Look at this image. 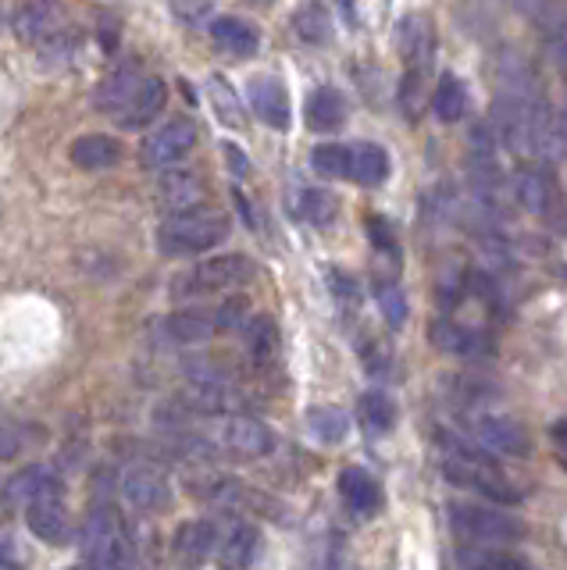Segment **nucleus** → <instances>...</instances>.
I'll use <instances>...</instances> for the list:
<instances>
[{"instance_id": "f257e3e1", "label": "nucleus", "mask_w": 567, "mask_h": 570, "mask_svg": "<svg viewBox=\"0 0 567 570\" xmlns=\"http://www.w3.org/2000/svg\"><path fill=\"white\" fill-rule=\"evenodd\" d=\"M82 560L90 570H144L139 549L133 542L129 524L115 507H94L79 531Z\"/></svg>"}, {"instance_id": "f03ea898", "label": "nucleus", "mask_w": 567, "mask_h": 570, "mask_svg": "<svg viewBox=\"0 0 567 570\" xmlns=\"http://www.w3.org/2000/svg\"><path fill=\"white\" fill-rule=\"evenodd\" d=\"M447 442V460H442V474H447L453 485L460 489H471L478 495H486V499H496V503H521V492L510 485V478L496 468V463L486 456V453H478L471 450V445L465 442H457V439H442Z\"/></svg>"}, {"instance_id": "7ed1b4c3", "label": "nucleus", "mask_w": 567, "mask_h": 570, "mask_svg": "<svg viewBox=\"0 0 567 570\" xmlns=\"http://www.w3.org/2000/svg\"><path fill=\"white\" fill-rule=\"evenodd\" d=\"M228 236V218L222 210H179L162 225L157 232V246L168 257H189V254H204V249H215Z\"/></svg>"}, {"instance_id": "20e7f679", "label": "nucleus", "mask_w": 567, "mask_h": 570, "mask_svg": "<svg viewBox=\"0 0 567 570\" xmlns=\"http://www.w3.org/2000/svg\"><path fill=\"white\" fill-rule=\"evenodd\" d=\"M450 528L465 546H510L525 534V524L496 507L482 503H450Z\"/></svg>"}, {"instance_id": "39448f33", "label": "nucleus", "mask_w": 567, "mask_h": 570, "mask_svg": "<svg viewBox=\"0 0 567 570\" xmlns=\"http://www.w3.org/2000/svg\"><path fill=\"white\" fill-rule=\"evenodd\" d=\"M403 40V82H400V104L407 115H414V107L424 94V82L432 76V61H436V36L429 18H407V26L400 32Z\"/></svg>"}, {"instance_id": "423d86ee", "label": "nucleus", "mask_w": 567, "mask_h": 570, "mask_svg": "<svg viewBox=\"0 0 567 570\" xmlns=\"http://www.w3.org/2000/svg\"><path fill=\"white\" fill-rule=\"evenodd\" d=\"M11 29L29 47H61L68 32V18L55 0H26V4L11 14Z\"/></svg>"}, {"instance_id": "0eeeda50", "label": "nucleus", "mask_w": 567, "mask_h": 570, "mask_svg": "<svg viewBox=\"0 0 567 570\" xmlns=\"http://www.w3.org/2000/svg\"><path fill=\"white\" fill-rule=\"evenodd\" d=\"M254 278V261L243 254H218L197 264L193 272L183 278V285H175L179 293H225L236 289V285Z\"/></svg>"}, {"instance_id": "6e6552de", "label": "nucleus", "mask_w": 567, "mask_h": 570, "mask_svg": "<svg viewBox=\"0 0 567 570\" xmlns=\"http://www.w3.org/2000/svg\"><path fill=\"white\" fill-rule=\"evenodd\" d=\"M193 147H197V125H193L189 118H172L162 125V129L144 139L139 160H144L147 171H162V168L179 165Z\"/></svg>"}, {"instance_id": "1a4fd4ad", "label": "nucleus", "mask_w": 567, "mask_h": 570, "mask_svg": "<svg viewBox=\"0 0 567 570\" xmlns=\"http://www.w3.org/2000/svg\"><path fill=\"white\" fill-rule=\"evenodd\" d=\"M489 129L496 142L514 154H531L528 147V132H531V97L521 94H504L492 100L489 111Z\"/></svg>"}, {"instance_id": "9d476101", "label": "nucleus", "mask_w": 567, "mask_h": 570, "mask_svg": "<svg viewBox=\"0 0 567 570\" xmlns=\"http://www.w3.org/2000/svg\"><path fill=\"white\" fill-rule=\"evenodd\" d=\"M183 406L193 414H236L239 392L215 371H197L183 389Z\"/></svg>"}, {"instance_id": "9b49d317", "label": "nucleus", "mask_w": 567, "mask_h": 570, "mask_svg": "<svg viewBox=\"0 0 567 570\" xmlns=\"http://www.w3.org/2000/svg\"><path fill=\"white\" fill-rule=\"evenodd\" d=\"M121 495H126L136 510L157 513L172 503V485L162 468H154V463H136V468L121 474Z\"/></svg>"}, {"instance_id": "f8f14e48", "label": "nucleus", "mask_w": 567, "mask_h": 570, "mask_svg": "<svg viewBox=\"0 0 567 570\" xmlns=\"http://www.w3.org/2000/svg\"><path fill=\"white\" fill-rule=\"evenodd\" d=\"M218 439H222L225 450L236 453V456H268L275 450L272 428L257 417H251V414H228L222 421Z\"/></svg>"}, {"instance_id": "ddd939ff", "label": "nucleus", "mask_w": 567, "mask_h": 570, "mask_svg": "<svg viewBox=\"0 0 567 570\" xmlns=\"http://www.w3.org/2000/svg\"><path fill=\"white\" fill-rule=\"evenodd\" d=\"M471 435L486 445L492 453H504V456H525L531 450V439L525 428L504 417V414H475L471 417Z\"/></svg>"}, {"instance_id": "4468645a", "label": "nucleus", "mask_w": 567, "mask_h": 570, "mask_svg": "<svg viewBox=\"0 0 567 570\" xmlns=\"http://www.w3.org/2000/svg\"><path fill=\"white\" fill-rule=\"evenodd\" d=\"M218 524L207 521V517H197V521H186L175 528V539H172V557L179 560L183 567H201L218 552Z\"/></svg>"}, {"instance_id": "2eb2a0df", "label": "nucleus", "mask_w": 567, "mask_h": 570, "mask_svg": "<svg viewBox=\"0 0 567 570\" xmlns=\"http://www.w3.org/2000/svg\"><path fill=\"white\" fill-rule=\"evenodd\" d=\"M207 196V183L189 168H165L162 183H157V200H162L165 210L179 214V210H193L201 207V200Z\"/></svg>"}, {"instance_id": "dca6fc26", "label": "nucleus", "mask_w": 567, "mask_h": 570, "mask_svg": "<svg viewBox=\"0 0 567 570\" xmlns=\"http://www.w3.org/2000/svg\"><path fill=\"white\" fill-rule=\"evenodd\" d=\"M165 100H168L165 82L157 79V76H144V82L136 86L133 100H129L126 107H121V111H118L115 118H118L121 129H129V132H136V129H150V121L165 111Z\"/></svg>"}, {"instance_id": "f3484780", "label": "nucleus", "mask_w": 567, "mask_h": 570, "mask_svg": "<svg viewBox=\"0 0 567 570\" xmlns=\"http://www.w3.org/2000/svg\"><path fill=\"white\" fill-rule=\"evenodd\" d=\"M528 147L542 160H557L560 154H567V129H564V121L554 115V107H549L546 100H531Z\"/></svg>"}, {"instance_id": "a211bd4d", "label": "nucleus", "mask_w": 567, "mask_h": 570, "mask_svg": "<svg viewBox=\"0 0 567 570\" xmlns=\"http://www.w3.org/2000/svg\"><path fill=\"white\" fill-rule=\"evenodd\" d=\"M246 97H251V107H254V115L264 121V125H272V129H290V118H293V107H290V94H286V86H282L278 79L272 76H257L251 82V89H246Z\"/></svg>"}, {"instance_id": "6ab92c4d", "label": "nucleus", "mask_w": 567, "mask_h": 570, "mask_svg": "<svg viewBox=\"0 0 567 570\" xmlns=\"http://www.w3.org/2000/svg\"><path fill=\"white\" fill-rule=\"evenodd\" d=\"M26 524L47 546H65L68 534H72V524H68V510L61 503V495H47L37 499V503L26 507Z\"/></svg>"}, {"instance_id": "aec40b11", "label": "nucleus", "mask_w": 567, "mask_h": 570, "mask_svg": "<svg viewBox=\"0 0 567 570\" xmlns=\"http://www.w3.org/2000/svg\"><path fill=\"white\" fill-rule=\"evenodd\" d=\"M211 40H215V47L228 53V58H254L261 50L257 26L236 14H218L215 22H211Z\"/></svg>"}, {"instance_id": "412c9836", "label": "nucleus", "mask_w": 567, "mask_h": 570, "mask_svg": "<svg viewBox=\"0 0 567 570\" xmlns=\"http://www.w3.org/2000/svg\"><path fill=\"white\" fill-rule=\"evenodd\" d=\"M432 346L442 353H453V356H489L492 353V338L478 328L468 325H457V321H436L432 325Z\"/></svg>"}, {"instance_id": "4be33fe9", "label": "nucleus", "mask_w": 567, "mask_h": 570, "mask_svg": "<svg viewBox=\"0 0 567 570\" xmlns=\"http://www.w3.org/2000/svg\"><path fill=\"white\" fill-rule=\"evenodd\" d=\"M61 478L55 468H47V463H32V468H22L14 474L8 485H4V495L14 499V503H37V499H47V495H61Z\"/></svg>"}, {"instance_id": "5701e85b", "label": "nucleus", "mask_w": 567, "mask_h": 570, "mask_svg": "<svg viewBox=\"0 0 567 570\" xmlns=\"http://www.w3.org/2000/svg\"><path fill=\"white\" fill-rule=\"evenodd\" d=\"M257 552H261V531L254 524H233L228 528V534L218 542V567L222 570H251L254 560H257Z\"/></svg>"}, {"instance_id": "b1692460", "label": "nucleus", "mask_w": 567, "mask_h": 570, "mask_svg": "<svg viewBox=\"0 0 567 570\" xmlns=\"http://www.w3.org/2000/svg\"><path fill=\"white\" fill-rule=\"evenodd\" d=\"M514 200L528 214H549L557 204V183L546 168H521L514 178Z\"/></svg>"}, {"instance_id": "393cba45", "label": "nucleus", "mask_w": 567, "mask_h": 570, "mask_svg": "<svg viewBox=\"0 0 567 570\" xmlns=\"http://www.w3.org/2000/svg\"><path fill=\"white\" fill-rule=\"evenodd\" d=\"M72 165H79L82 171H104V168H115L121 160V142L108 132H86L72 142Z\"/></svg>"}, {"instance_id": "a878e982", "label": "nucleus", "mask_w": 567, "mask_h": 570, "mask_svg": "<svg viewBox=\"0 0 567 570\" xmlns=\"http://www.w3.org/2000/svg\"><path fill=\"white\" fill-rule=\"evenodd\" d=\"M340 495H343V503L353 510V513H375L382 507V489H379V481L371 478L368 471L361 468H346L340 474Z\"/></svg>"}, {"instance_id": "bb28decb", "label": "nucleus", "mask_w": 567, "mask_h": 570, "mask_svg": "<svg viewBox=\"0 0 567 570\" xmlns=\"http://www.w3.org/2000/svg\"><path fill=\"white\" fill-rule=\"evenodd\" d=\"M346 121V97L340 94V89L332 86H322L314 89L311 100H307V125L314 132H335L343 129Z\"/></svg>"}, {"instance_id": "cd10ccee", "label": "nucleus", "mask_w": 567, "mask_h": 570, "mask_svg": "<svg viewBox=\"0 0 567 570\" xmlns=\"http://www.w3.org/2000/svg\"><path fill=\"white\" fill-rule=\"evenodd\" d=\"M389 175V154L379 142H358L350 147V178L361 186H382Z\"/></svg>"}, {"instance_id": "c85d7f7f", "label": "nucleus", "mask_w": 567, "mask_h": 570, "mask_svg": "<svg viewBox=\"0 0 567 570\" xmlns=\"http://www.w3.org/2000/svg\"><path fill=\"white\" fill-rule=\"evenodd\" d=\"M144 82V76H136V68H118L97 89V107L104 115H118L136 94V86Z\"/></svg>"}, {"instance_id": "c756f323", "label": "nucleus", "mask_w": 567, "mask_h": 570, "mask_svg": "<svg viewBox=\"0 0 567 570\" xmlns=\"http://www.w3.org/2000/svg\"><path fill=\"white\" fill-rule=\"evenodd\" d=\"M432 107H436V118L439 121H460L468 115V86L460 82L453 71H447L439 82H436V94H432Z\"/></svg>"}, {"instance_id": "7c9ffc66", "label": "nucleus", "mask_w": 567, "mask_h": 570, "mask_svg": "<svg viewBox=\"0 0 567 570\" xmlns=\"http://www.w3.org/2000/svg\"><path fill=\"white\" fill-rule=\"evenodd\" d=\"M165 332L175 343H207V338L218 332V321L215 314H204V311H179L165 321Z\"/></svg>"}, {"instance_id": "2f4dec72", "label": "nucleus", "mask_w": 567, "mask_h": 570, "mask_svg": "<svg viewBox=\"0 0 567 570\" xmlns=\"http://www.w3.org/2000/svg\"><path fill=\"white\" fill-rule=\"evenodd\" d=\"M207 97H211V107H215V115H218L222 125H228V129H243V125H246V107L236 97V89L228 86L225 76H211L207 79Z\"/></svg>"}, {"instance_id": "473e14b6", "label": "nucleus", "mask_w": 567, "mask_h": 570, "mask_svg": "<svg viewBox=\"0 0 567 570\" xmlns=\"http://www.w3.org/2000/svg\"><path fill=\"white\" fill-rule=\"evenodd\" d=\"M460 567L465 570H536L518 552H504V549H482V546H465L460 549Z\"/></svg>"}, {"instance_id": "72a5a7b5", "label": "nucleus", "mask_w": 567, "mask_h": 570, "mask_svg": "<svg viewBox=\"0 0 567 570\" xmlns=\"http://www.w3.org/2000/svg\"><path fill=\"white\" fill-rule=\"evenodd\" d=\"M358 417H361V424L368 428L371 435H385L389 428L397 424V403L389 400L385 392L371 389V392H364V396L358 400Z\"/></svg>"}, {"instance_id": "f704fd0d", "label": "nucleus", "mask_w": 567, "mask_h": 570, "mask_svg": "<svg viewBox=\"0 0 567 570\" xmlns=\"http://www.w3.org/2000/svg\"><path fill=\"white\" fill-rule=\"evenodd\" d=\"M293 32L300 36L304 43H329V36H332V18L329 11L317 4V0H307V4H300L293 11Z\"/></svg>"}, {"instance_id": "c9c22d12", "label": "nucleus", "mask_w": 567, "mask_h": 570, "mask_svg": "<svg viewBox=\"0 0 567 570\" xmlns=\"http://www.w3.org/2000/svg\"><path fill=\"white\" fill-rule=\"evenodd\" d=\"M243 338H246V353L254 356L257 364H268L275 350H278V328L272 317H251L243 325Z\"/></svg>"}, {"instance_id": "e433bc0d", "label": "nucleus", "mask_w": 567, "mask_h": 570, "mask_svg": "<svg viewBox=\"0 0 567 570\" xmlns=\"http://www.w3.org/2000/svg\"><path fill=\"white\" fill-rule=\"evenodd\" d=\"M296 214L304 222H311L314 228H329L335 222V214H340V200L325 189H300Z\"/></svg>"}, {"instance_id": "4c0bfd02", "label": "nucleus", "mask_w": 567, "mask_h": 570, "mask_svg": "<svg viewBox=\"0 0 567 570\" xmlns=\"http://www.w3.org/2000/svg\"><path fill=\"white\" fill-rule=\"evenodd\" d=\"M307 428L314 432L317 442L335 445V442H343V439H346V432H350V417L343 414L340 406H314L311 414H307Z\"/></svg>"}, {"instance_id": "58836bf2", "label": "nucleus", "mask_w": 567, "mask_h": 570, "mask_svg": "<svg viewBox=\"0 0 567 570\" xmlns=\"http://www.w3.org/2000/svg\"><path fill=\"white\" fill-rule=\"evenodd\" d=\"M311 168L325 178H350V147H343V142H322L311 154Z\"/></svg>"}, {"instance_id": "ea45409f", "label": "nucleus", "mask_w": 567, "mask_h": 570, "mask_svg": "<svg viewBox=\"0 0 567 570\" xmlns=\"http://www.w3.org/2000/svg\"><path fill=\"white\" fill-rule=\"evenodd\" d=\"M375 296H379V307L385 314L389 325H403V317H407V299L400 293V285L397 282H379L375 285Z\"/></svg>"}, {"instance_id": "a19ab883", "label": "nucleus", "mask_w": 567, "mask_h": 570, "mask_svg": "<svg viewBox=\"0 0 567 570\" xmlns=\"http://www.w3.org/2000/svg\"><path fill=\"white\" fill-rule=\"evenodd\" d=\"M246 314H251V303H246L243 296L225 299L222 307L215 311L218 332H233V328H243V325H246Z\"/></svg>"}, {"instance_id": "79ce46f5", "label": "nucleus", "mask_w": 567, "mask_h": 570, "mask_svg": "<svg viewBox=\"0 0 567 570\" xmlns=\"http://www.w3.org/2000/svg\"><path fill=\"white\" fill-rule=\"evenodd\" d=\"M22 567H26L22 542L14 539V531L8 524H0V570H22Z\"/></svg>"}, {"instance_id": "37998d69", "label": "nucleus", "mask_w": 567, "mask_h": 570, "mask_svg": "<svg viewBox=\"0 0 567 570\" xmlns=\"http://www.w3.org/2000/svg\"><path fill=\"white\" fill-rule=\"evenodd\" d=\"M329 285H332V293L340 296L343 307H358V303H361V285L353 282L350 275H343V272H332V275H329Z\"/></svg>"}, {"instance_id": "c03bdc74", "label": "nucleus", "mask_w": 567, "mask_h": 570, "mask_svg": "<svg viewBox=\"0 0 567 570\" xmlns=\"http://www.w3.org/2000/svg\"><path fill=\"white\" fill-rule=\"evenodd\" d=\"M222 154H225V160H228V171H233L236 178L251 175V160H246V154H243L239 147H233V142H225Z\"/></svg>"}, {"instance_id": "a18cd8bd", "label": "nucleus", "mask_w": 567, "mask_h": 570, "mask_svg": "<svg viewBox=\"0 0 567 570\" xmlns=\"http://www.w3.org/2000/svg\"><path fill=\"white\" fill-rule=\"evenodd\" d=\"M22 450V442H19V432H11L8 424H0V460H11V456H19Z\"/></svg>"}, {"instance_id": "49530a36", "label": "nucleus", "mask_w": 567, "mask_h": 570, "mask_svg": "<svg viewBox=\"0 0 567 570\" xmlns=\"http://www.w3.org/2000/svg\"><path fill=\"white\" fill-rule=\"evenodd\" d=\"M368 232H371V239L379 243V249H385V254H389V249H397V243H393V232L385 228V222H382V218H371Z\"/></svg>"}, {"instance_id": "de8ad7c7", "label": "nucleus", "mask_w": 567, "mask_h": 570, "mask_svg": "<svg viewBox=\"0 0 567 570\" xmlns=\"http://www.w3.org/2000/svg\"><path fill=\"white\" fill-rule=\"evenodd\" d=\"M510 4L518 8V11H525V14H539L546 0H510Z\"/></svg>"}, {"instance_id": "09e8293b", "label": "nucleus", "mask_w": 567, "mask_h": 570, "mask_svg": "<svg viewBox=\"0 0 567 570\" xmlns=\"http://www.w3.org/2000/svg\"><path fill=\"white\" fill-rule=\"evenodd\" d=\"M197 11H207V0H197V4H175V14L189 18V22H193V14H197Z\"/></svg>"}, {"instance_id": "8fccbe9b", "label": "nucleus", "mask_w": 567, "mask_h": 570, "mask_svg": "<svg viewBox=\"0 0 567 570\" xmlns=\"http://www.w3.org/2000/svg\"><path fill=\"white\" fill-rule=\"evenodd\" d=\"M554 439H557V445H560V450H564V445H567V421L554 424Z\"/></svg>"}, {"instance_id": "3c124183", "label": "nucleus", "mask_w": 567, "mask_h": 570, "mask_svg": "<svg viewBox=\"0 0 567 570\" xmlns=\"http://www.w3.org/2000/svg\"><path fill=\"white\" fill-rule=\"evenodd\" d=\"M335 4H340V11H343L346 18H353V4H358V0H335Z\"/></svg>"}, {"instance_id": "603ef678", "label": "nucleus", "mask_w": 567, "mask_h": 570, "mask_svg": "<svg viewBox=\"0 0 567 570\" xmlns=\"http://www.w3.org/2000/svg\"><path fill=\"white\" fill-rule=\"evenodd\" d=\"M560 463H564V468H567V445H564V450H560Z\"/></svg>"}, {"instance_id": "864d4df0", "label": "nucleus", "mask_w": 567, "mask_h": 570, "mask_svg": "<svg viewBox=\"0 0 567 570\" xmlns=\"http://www.w3.org/2000/svg\"><path fill=\"white\" fill-rule=\"evenodd\" d=\"M0 26H4V11H0Z\"/></svg>"}, {"instance_id": "5fc2aeb1", "label": "nucleus", "mask_w": 567, "mask_h": 570, "mask_svg": "<svg viewBox=\"0 0 567 570\" xmlns=\"http://www.w3.org/2000/svg\"><path fill=\"white\" fill-rule=\"evenodd\" d=\"M0 495H4V481H0Z\"/></svg>"}, {"instance_id": "6e6d98bb", "label": "nucleus", "mask_w": 567, "mask_h": 570, "mask_svg": "<svg viewBox=\"0 0 567 570\" xmlns=\"http://www.w3.org/2000/svg\"><path fill=\"white\" fill-rule=\"evenodd\" d=\"M72 570H90V567H72Z\"/></svg>"}]
</instances>
